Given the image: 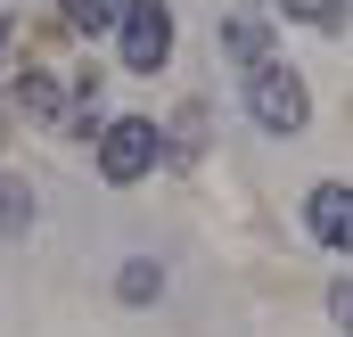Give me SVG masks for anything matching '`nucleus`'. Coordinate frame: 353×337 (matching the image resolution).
<instances>
[{"mask_svg":"<svg viewBox=\"0 0 353 337\" xmlns=\"http://www.w3.org/2000/svg\"><path fill=\"white\" fill-rule=\"evenodd\" d=\"M157 140H165V132H157L148 115L107 124V132H99V173H107V181H140V173L157 165Z\"/></svg>","mask_w":353,"mask_h":337,"instance_id":"3","label":"nucleus"},{"mask_svg":"<svg viewBox=\"0 0 353 337\" xmlns=\"http://www.w3.org/2000/svg\"><path fill=\"white\" fill-rule=\"evenodd\" d=\"M17 222H33V198L17 181H0V231H17Z\"/></svg>","mask_w":353,"mask_h":337,"instance_id":"10","label":"nucleus"},{"mask_svg":"<svg viewBox=\"0 0 353 337\" xmlns=\"http://www.w3.org/2000/svg\"><path fill=\"white\" fill-rule=\"evenodd\" d=\"M17 107H25V115H50V124H58V115H66V90L50 83V75H25V83H17Z\"/></svg>","mask_w":353,"mask_h":337,"instance_id":"8","label":"nucleus"},{"mask_svg":"<svg viewBox=\"0 0 353 337\" xmlns=\"http://www.w3.org/2000/svg\"><path fill=\"white\" fill-rule=\"evenodd\" d=\"M247 115H255L263 132H304V115H312L304 75H296V66H279V58H263V66L247 75Z\"/></svg>","mask_w":353,"mask_h":337,"instance_id":"1","label":"nucleus"},{"mask_svg":"<svg viewBox=\"0 0 353 337\" xmlns=\"http://www.w3.org/2000/svg\"><path fill=\"white\" fill-rule=\"evenodd\" d=\"M115 296H123V305H148V296H165V263H157V255H132V263L115 271Z\"/></svg>","mask_w":353,"mask_h":337,"instance_id":"6","label":"nucleus"},{"mask_svg":"<svg viewBox=\"0 0 353 337\" xmlns=\"http://www.w3.org/2000/svg\"><path fill=\"white\" fill-rule=\"evenodd\" d=\"M58 8H66L74 33H115L123 25V0H58Z\"/></svg>","mask_w":353,"mask_h":337,"instance_id":"7","label":"nucleus"},{"mask_svg":"<svg viewBox=\"0 0 353 337\" xmlns=\"http://www.w3.org/2000/svg\"><path fill=\"white\" fill-rule=\"evenodd\" d=\"M222 50L255 75L271 58V8H255V0H239V8H222Z\"/></svg>","mask_w":353,"mask_h":337,"instance_id":"5","label":"nucleus"},{"mask_svg":"<svg viewBox=\"0 0 353 337\" xmlns=\"http://www.w3.org/2000/svg\"><path fill=\"white\" fill-rule=\"evenodd\" d=\"M304 231H312L321 247H337V255L353 247V189L345 181H321V189L304 198Z\"/></svg>","mask_w":353,"mask_h":337,"instance_id":"4","label":"nucleus"},{"mask_svg":"<svg viewBox=\"0 0 353 337\" xmlns=\"http://www.w3.org/2000/svg\"><path fill=\"white\" fill-rule=\"evenodd\" d=\"M279 8H288L296 25H312V33H337V25H345V0H279Z\"/></svg>","mask_w":353,"mask_h":337,"instance_id":"9","label":"nucleus"},{"mask_svg":"<svg viewBox=\"0 0 353 337\" xmlns=\"http://www.w3.org/2000/svg\"><path fill=\"white\" fill-rule=\"evenodd\" d=\"M123 66L132 75H157L165 58H173V8L165 0H123Z\"/></svg>","mask_w":353,"mask_h":337,"instance_id":"2","label":"nucleus"},{"mask_svg":"<svg viewBox=\"0 0 353 337\" xmlns=\"http://www.w3.org/2000/svg\"><path fill=\"white\" fill-rule=\"evenodd\" d=\"M329 321L353 337V280H337V288H329Z\"/></svg>","mask_w":353,"mask_h":337,"instance_id":"11","label":"nucleus"}]
</instances>
